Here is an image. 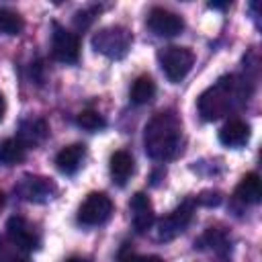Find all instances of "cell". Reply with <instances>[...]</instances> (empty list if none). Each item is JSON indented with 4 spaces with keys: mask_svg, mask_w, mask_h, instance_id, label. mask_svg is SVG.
Segmentation results:
<instances>
[{
    "mask_svg": "<svg viewBox=\"0 0 262 262\" xmlns=\"http://www.w3.org/2000/svg\"><path fill=\"white\" fill-rule=\"evenodd\" d=\"M182 121L174 111L156 113L143 131V145L151 160L168 162L182 151Z\"/></svg>",
    "mask_w": 262,
    "mask_h": 262,
    "instance_id": "6da1fadb",
    "label": "cell"
},
{
    "mask_svg": "<svg viewBox=\"0 0 262 262\" xmlns=\"http://www.w3.org/2000/svg\"><path fill=\"white\" fill-rule=\"evenodd\" d=\"M250 96L248 82L237 76H223L199 96V115L205 121H217L246 104Z\"/></svg>",
    "mask_w": 262,
    "mask_h": 262,
    "instance_id": "7a4b0ae2",
    "label": "cell"
},
{
    "mask_svg": "<svg viewBox=\"0 0 262 262\" xmlns=\"http://www.w3.org/2000/svg\"><path fill=\"white\" fill-rule=\"evenodd\" d=\"M131 43H133V35L127 27L123 25H111V27H104L100 31L94 33L92 37V47L111 57V59H121L127 55V51L131 49Z\"/></svg>",
    "mask_w": 262,
    "mask_h": 262,
    "instance_id": "3957f363",
    "label": "cell"
},
{
    "mask_svg": "<svg viewBox=\"0 0 262 262\" xmlns=\"http://www.w3.org/2000/svg\"><path fill=\"white\" fill-rule=\"evenodd\" d=\"M158 61H160V68L166 74V78L176 84V82L184 80L186 74L192 70L194 53L188 47L168 45V47H162L158 51Z\"/></svg>",
    "mask_w": 262,
    "mask_h": 262,
    "instance_id": "277c9868",
    "label": "cell"
},
{
    "mask_svg": "<svg viewBox=\"0 0 262 262\" xmlns=\"http://www.w3.org/2000/svg\"><path fill=\"white\" fill-rule=\"evenodd\" d=\"M113 215V201L106 192H90L80 209H78V223L84 227H96L111 219Z\"/></svg>",
    "mask_w": 262,
    "mask_h": 262,
    "instance_id": "5b68a950",
    "label": "cell"
},
{
    "mask_svg": "<svg viewBox=\"0 0 262 262\" xmlns=\"http://www.w3.org/2000/svg\"><path fill=\"white\" fill-rule=\"evenodd\" d=\"M192 217H194V201L186 199L172 213H168L166 217L160 219V223H158V239L160 242H170V239L178 237L190 225Z\"/></svg>",
    "mask_w": 262,
    "mask_h": 262,
    "instance_id": "8992f818",
    "label": "cell"
},
{
    "mask_svg": "<svg viewBox=\"0 0 262 262\" xmlns=\"http://www.w3.org/2000/svg\"><path fill=\"white\" fill-rule=\"evenodd\" d=\"M14 190L20 199L29 203H47L57 194L55 182L47 176H37V174H25L14 186Z\"/></svg>",
    "mask_w": 262,
    "mask_h": 262,
    "instance_id": "52a82bcc",
    "label": "cell"
},
{
    "mask_svg": "<svg viewBox=\"0 0 262 262\" xmlns=\"http://www.w3.org/2000/svg\"><path fill=\"white\" fill-rule=\"evenodd\" d=\"M51 53L61 63H76L80 59V37L59 23H53Z\"/></svg>",
    "mask_w": 262,
    "mask_h": 262,
    "instance_id": "ba28073f",
    "label": "cell"
},
{
    "mask_svg": "<svg viewBox=\"0 0 262 262\" xmlns=\"http://www.w3.org/2000/svg\"><path fill=\"white\" fill-rule=\"evenodd\" d=\"M145 23H147V29L158 37H176L184 29L182 16L168 8H162V6H154L147 12Z\"/></svg>",
    "mask_w": 262,
    "mask_h": 262,
    "instance_id": "9c48e42d",
    "label": "cell"
},
{
    "mask_svg": "<svg viewBox=\"0 0 262 262\" xmlns=\"http://www.w3.org/2000/svg\"><path fill=\"white\" fill-rule=\"evenodd\" d=\"M6 233H8V239H10L16 248H20V250H25V252H35V250H39V246H41L39 233H37L35 227H33L25 217H20V215H14V217L8 219V223H6Z\"/></svg>",
    "mask_w": 262,
    "mask_h": 262,
    "instance_id": "30bf717a",
    "label": "cell"
},
{
    "mask_svg": "<svg viewBox=\"0 0 262 262\" xmlns=\"http://www.w3.org/2000/svg\"><path fill=\"white\" fill-rule=\"evenodd\" d=\"M129 211H131V221H133V229L137 233H145L156 215H154V207H151V201L145 192H135L129 201Z\"/></svg>",
    "mask_w": 262,
    "mask_h": 262,
    "instance_id": "8fae6325",
    "label": "cell"
},
{
    "mask_svg": "<svg viewBox=\"0 0 262 262\" xmlns=\"http://www.w3.org/2000/svg\"><path fill=\"white\" fill-rule=\"evenodd\" d=\"M47 135H49V125L41 117H29V119L20 121V125H18V139L27 147L41 145L47 139Z\"/></svg>",
    "mask_w": 262,
    "mask_h": 262,
    "instance_id": "7c38bea8",
    "label": "cell"
},
{
    "mask_svg": "<svg viewBox=\"0 0 262 262\" xmlns=\"http://www.w3.org/2000/svg\"><path fill=\"white\" fill-rule=\"evenodd\" d=\"M84 160H86V145L84 143H72V145H66L57 151L55 166L59 172L70 176V174H76L80 170Z\"/></svg>",
    "mask_w": 262,
    "mask_h": 262,
    "instance_id": "4fadbf2b",
    "label": "cell"
},
{
    "mask_svg": "<svg viewBox=\"0 0 262 262\" xmlns=\"http://www.w3.org/2000/svg\"><path fill=\"white\" fill-rule=\"evenodd\" d=\"M250 125L242 119H229L221 129H219V141L225 145V147H242L248 143L250 139Z\"/></svg>",
    "mask_w": 262,
    "mask_h": 262,
    "instance_id": "5bb4252c",
    "label": "cell"
},
{
    "mask_svg": "<svg viewBox=\"0 0 262 262\" xmlns=\"http://www.w3.org/2000/svg\"><path fill=\"white\" fill-rule=\"evenodd\" d=\"M108 170H111L113 182L119 184V186H125L127 180H129V178L133 176V172H135V160H133V156H131L127 149H117V151L111 156Z\"/></svg>",
    "mask_w": 262,
    "mask_h": 262,
    "instance_id": "9a60e30c",
    "label": "cell"
},
{
    "mask_svg": "<svg viewBox=\"0 0 262 262\" xmlns=\"http://www.w3.org/2000/svg\"><path fill=\"white\" fill-rule=\"evenodd\" d=\"M235 196L246 205H258L262 199V182L256 172H248L242 176L239 184L235 186Z\"/></svg>",
    "mask_w": 262,
    "mask_h": 262,
    "instance_id": "2e32d148",
    "label": "cell"
},
{
    "mask_svg": "<svg viewBox=\"0 0 262 262\" xmlns=\"http://www.w3.org/2000/svg\"><path fill=\"white\" fill-rule=\"evenodd\" d=\"M27 145L18 137H6L0 143V164L2 166H16L27 158Z\"/></svg>",
    "mask_w": 262,
    "mask_h": 262,
    "instance_id": "e0dca14e",
    "label": "cell"
},
{
    "mask_svg": "<svg viewBox=\"0 0 262 262\" xmlns=\"http://www.w3.org/2000/svg\"><path fill=\"white\" fill-rule=\"evenodd\" d=\"M156 96V82L151 80V76L143 74L139 78H135L131 90H129V98L133 104H147L151 102Z\"/></svg>",
    "mask_w": 262,
    "mask_h": 262,
    "instance_id": "ac0fdd59",
    "label": "cell"
},
{
    "mask_svg": "<svg viewBox=\"0 0 262 262\" xmlns=\"http://www.w3.org/2000/svg\"><path fill=\"white\" fill-rule=\"evenodd\" d=\"M25 23L23 16L10 8H0V33L2 35H18Z\"/></svg>",
    "mask_w": 262,
    "mask_h": 262,
    "instance_id": "d6986e66",
    "label": "cell"
},
{
    "mask_svg": "<svg viewBox=\"0 0 262 262\" xmlns=\"http://www.w3.org/2000/svg\"><path fill=\"white\" fill-rule=\"evenodd\" d=\"M76 123L86 129V131H100L106 127V119L98 113V111H92V108H86V111H80L76 115Z\"/></svg>",
    "mask_w": 262,
    "mask_h": 262,
    "instance_id": "ffe728a7",
    "label": "cell"
},
{
    "mask_svg": "<svg viewBox=\"0 0 262 262\" xmlns=\"http://www.w3.org/2000/svg\"><path fill=\"white\" fill-rule=\"evenodd\" d=\"M123 262H164L160 256H127Z\"/></svg>",
    "mask_w": 262,
    "mask_h": 262,
    "instance_id": "44dd1931",
    "label": "cell"
},
{
    "mask_svg": "<svg viewBox=\"0 0 262 262\" xmlns=\"http://www.w3.org/2000/svg\"><path fill=\"white\" fill-rule=\"evenodd\" d=\"M4 113H6V100H4V96L0 94V121L4 119Z\"/></svg>",
    "mask_w": 262,
    "mask_h": 262,
    "instance_id": "7402d4cb",
    "label": "cell"
},
{
    "mask_svg": "<svg viewBox=\"0 0 262 262\" xmlns=\"http://www.w3.org/2000/svg\"><path fill=\"white\" fill-rule=\"evenodd\" d=\"M63 262H90V260L88 258H82V256H72V258L63 260Z\"/></svg>",
    "mask_w": 262,
    "mask_h": 262,
    "instance_id": "603a6c76",
    "label": "cell"
},
{
    "mask_svg": "<svg viewBox=\"0 0 262 262\" xmlns=\"http://www.w3.org/2000/svg\"><path fill=\"white\" fill-rule=\"evenodd\" d=\"M2 207H4V192L0 190V209H2Z\"/></svg>",
    "mask_w": 262,
    "mask_h": 262,
    "instance_id": "cb8c5ba5",
    "label": "cell"
},
{
    "mask_svg": "<svg viewBox=\"0 0 262 262\" xmlns=\"http://www.w3.org/2000/svg\"><path fill=\"white\" fill-rule=\"evenodd\" d=\"M12 262H29V260H25V258H16V260H12Z\"/></svg>",
    "mask_w": 262,
    "mask_h": 262,
    "instance_id": "d4e9b609",
    "label": "cell"
}]
</instances>
